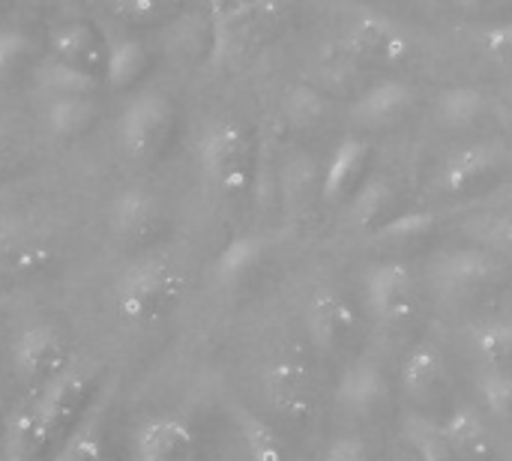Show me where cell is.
<instances>
[{"label":"cell","mask_w":512,"mask_h":461,"mask_svg":"<svg viewBox=\"0 0 512 461\" xmlns=\"http://www.w3.org/2000/svg\"><path fill=\"white\" fill-rule=\"evenodd\" d=\"M90 375L81 366H66L60 375H54L45 387H39V408L48 423L51 441H63L66 432L75 426L81 411L90 405Z\"/></svg>","instance_id":"obj_5"},{"label":"cell","mask_w":512,"mask_h":461,"mask_svg":"<svg viewBox=\"0 0 512 461\" xmlns=\"http://www.w3.org/2000/svg\"><path fill=\"white\" fill-rule=\"evenodd\" d=\"M33 54V42L18 27H0V78L12 75Z\"/></svg>","instance_id":"obj_33"},{"label":"cell","mask_w":512,"mask_h":461,"mask_svg":"<svg viewBox=\"0 0 512 461\" xmlns=\"http://www.w3.org/2000/svg\"><path fill=\"white\" fill-rule=\"evenodd\" d=\"M432 225H435V222H432V216H429V213H414V216L393 219V222L384 228V234H387V237H414V234L429 231Z\"/></svg>","instance_id":"obj_36"},{"label":"cell","mask_w":512,"mask_h":461,"mask_svg":"<svg viewBox=\"0 0 512 461\" xmlns=\"http://www.w3.org/2000/svg\"><path fill=\"white\" fill-rule=\"evenodd\" d=\"M105 81L114 90L132 87L144 69H147V48L141 45V39L129 36V33H108L105 36Z\"/></svg>","instance_id":"obj_20"},{"label":"cell","mask_w":512,"mask_h":461,"mask_svg":"<svg viewBox=\"0 0 512 461\" xmlns=\"http://www.w3.org/2000/svg\"><path fill=\"white\" fill-rule=\"evenodd\" d=\"M492 165H495V156H492L489 147H465V150H459V153L447 162V168H444V174H441V186H444V192H450V195L468 192V189H474L480 180L489 177Z\"/></svg>","instance_id":"obj_23"},{"label":"cell","mask_w":512,"mask_h":461,"mask_svg":"<svg viewBox=\"0 0 512 461\" xmlns=\"http://www.w3.org/2000/svg\"><path fill=\"white\" fill-rule=\"evenodd\" d=\"M156 216H159V204L147 189H123L114 201H111V231L120 240H144L153 228H156Z\"/></svg>","instance_id":"obj_15"},{"label":"cell","mask_w":512,"mask_h":461,"mask_svg":"<svg viewBox=\"0 0 512 461\" xmlns=\"http://www.w3.org/2000/svg\"><path fill=\"white\" fill-rule=\"evenodd\" d=\"M390 198H393V189H390L384 180H372L369 186H363L360 195H357L354 204H351V219H354V225L366 228V225L378 222V216L390 207Z\"/></svg>","instance_id":"obj_31"},{"label":"cell","mask_w":512,"mask_h":461,"mask_svg":"<svg viewBox=\"0 0 512 461\" xmlns=\"http://www.w3.org/2000/svg\"><path fill=\"white\" fill-rule=\"evenodd\" d=\"M261 255H264V243L258 237H237V240H231L219 252V258H216V267H213L216 279L222 285H237L240 279H246L258 267Z\"/></svg>","instance_id":"obj_26"},{"label":"cell","mask_w":512,"mask_h":461,"mask_svg":"<svg viewBox=\"0 0 512 461\" xmlns=\"http://www.w3.org/2000/svg\"><path fill=\"white\" fill-rule=\"evenodd\" d=\"M345 42H348V48H351L354 57H360L366 63H375V66H396L411 51L405 33L393 21L381 18V15H363V18H357L348 27Z\"/></svg>","instance_id":"obj_6"},{"label":"cell","mask_w":512,"mask_h":461,"mask_svg":"<svg viewBox=\"0 0 512 461\" xmlns=\"http://www.w3.org/2000/svg\"><path fill=\"white\" fill-rule=\"evenodd\" d=\"M462 3L465 9H474V12H489V9H510L512 0H456Z\"/></svg>","instance_id":"obj_38"},{"label":"cell","mask_w":512,"mask_h":461,"mask_svg":"<svg viewBox=\"0 0 512 461\" xmlns=\"http://www.w3.org/2000/svg\"><path fill=\"white\" fill-rule=\"evenodd\" d=\"M189 3L192 0H111V9L129 24H150L186 9Z\"/></svg>","instance_id":"obj_30"},{"label":"cell","mask_w":512,"mask_h":461,"mask_svg":"<svg viewBox=\"0 0 512 461\" xmlns=\"http://www.w3.org/2000/svg\"><path fill=\"white\" fill-rule=\"evenodd\" d=\"M132 453L141 461H186L195 456V435L183 420L153 417L132 435Z\"/></svg>","instance_id":"obj_10"},{"label":"cell","mask_w":512,"mask_h":461,"mask_svg":"<svg viewBox=\"0 0 512 461\" xmlns=\"http://www.w3.org/2000/svg\"><path fill=\"white\" fill-rule=\"evenodd\" d=\"M12 366L18 381L30 387H45L54 375H60L69 366V348L57 330L45 324H33L15 342Z\"/></svg>","instance_id":"obj_4"},{"label":"cell","mask_w":512,"mask_h":461,"mask_svg":"<svg viewBox=\"0 0 512 461\" xmlns=\"http://www.w3.org/2000/svg\"><path fill=\"white\" fill-rule=\"evenodd\" d=\"M369 159H372V147H369L366 141H360V138H345V141L336 147V153H333V159H330V165H327V171H324V186H321L324 201L336 204V201L348 198L351 189L360 183V177H363Z\"/></svg>","instance_id":"obj_14"},{"label":"cell","mask_w":512,"mask_h":461,"mask_svg":"<svg viewBox=\"0 0 512 461\" xmlns=\"http://www.w3.org/2000/svg\"><path fill=\"white\" fill-rule=\"evenodd\" d=\"M405 390L417 402H435L447 390V372L444 360L432 348H420L405 363Z\"/></svg>","instance_id":"obj_22"},{"label":"cell","mask_w":512,"mask_h":461,"mask_svg":"<svg viewBox=\"0 0 512 461\" xmlns=\"http://www.w3.org/2000/svg\"><path fill=\"white\" fill-rule=\"evenodd\" d=\"M477 351L489 369L512 372V324H492L477 333Z\"/></svg>","instance_id":"obj_29"},{"label":"cell","mask_w":512,"mask_h":461,"mask_svg":"<svg viewBox=\"0 0 512 461\" xmlns=\"http://www.w3.org/2000/svg\"><path fill=\"white\" fill-rule=\"evenodd\" d=\"M480 396L495 417L512 420V372L489 369V375L480 378Z\"/></svg>","instance_id":"obj_32"},{"label":"cell","mask_w":512,"mask_h":461,"mask_svg":"<svg viewBox=\"0 0 512 461\" xmlns=\"http://www.w3.org/2000/svg\"><path fill=\"white\" fill-rule=\"evenodd\" d=\"M42 120L51 135L75 138L87 132L96 120V102L93 93H48V102L42 108Z\"/></svg>","instance_id":"obj_18"},{"label":"cell","mask_w":512,"mask_h":461,"mask_svg":"<svg viewBox=\"0 0 512 461\" xmlns=\"http://www.w3.org/2000/svg\"><path fill=\"white\" fill-rule=\"evenodd\" d=\"M180 273L162 258H141L129 264L114 282V306L129 324L159 321L180 297Z\"/></svg>","instance_id":"obj_1"},{"label":"cell","mask_w":512,"mask_h":461,"mask_svg":"<svg viewBox=\"0 0 512 461\" xmlns=\"http://www.w3.org/2000/svg\"><path fill=\"white\" fill-rule=\"evenodd\" d=\"M234 420H237V426H240L243 444H246V450H249V456H252V459L279 461L282 456H285V450H282V444H279L276 432H273L261 417H255V414H249V411L237 408V411H234Z\"/></svg>","instance_id":"obj_27"},{"label":"cell","mask_w":512,"mask_h":461,"mask_svg":"<svg viewBox=\"0 0 512 461\" xmlns=\"http://www.w3.org/2000/svg\"><path fill=\"white\" fill-rule=\"evenodd\" d=\"M264 393L273 411L282 414L285 420H300V423L309 420L315 393H312V378L303 363L276 360L264 375Z\"/></svg>","instance_id":"obj_7"},{"label":"cell","mask_w":512,"mask_h":461,"mask_svg":"<svg viewBox=\"0 0 512 461\" xmlns=\"http://www.w3.org/2000/svg\"><path fill=\"white\" fill-rule=\"evenodd\" d=\"M171 132H174V108H171V99L150 90V93H141L135 96L120 120H117V129H114V138L120 144V150L135 159V162H147V159H156L165 144L171 141Z\"/></svg>","instance_id":"obj_2"},{"label":"cell","mask_w":512,"mask_h":461,"mask_svg":"<svg viewBox=\"0 0 512 461\" xmlns=\"http://www.w3.org/2000/svg\"><path fill=\"white\" fill-rule=\"evenodd\" d=\"M306 327L321 351H339L357 330V312L345 294L324 288L312 297L306 312Z\"/></svg>","instance_id":"obj_8"},{"label":"cell","mask_w":512,"mask_h":461,"mask_svg":"<svg viewBox=\"0 0 512 461\" xmlns=\"http://www.w3.org/2000/svg\"><path fill=\"white\" fill-rule=\"evenodd\" d=\"M105 36L84 21H72L54 30L51 36V57L78 66L93 75H105Z\"/></svg>","instance_id":"obj_12"},{"label":"cell","mask_w":512,"mask_h":461,"mask_svg":"<svg viewBox=\"0 0 512 461\" xmlns=\"http://www.w3.org/2000/svg\"><path fill=\"white\" fill-rule=\"evenodd\" d=\"M444 438L453 450V459H480L492 453L489 432L474 411H456L444 423Z\"/></svg>","instance_id":"obj_24"},{"label":"cell","mask_w":512,"mask_h":461,"mask_svg":"<svg viewBox=\"0 0 512 461\" xmlns=\"http://www.w3.org/2000/svg\"><path fill=\"white\" fill-rule=\"evenodd\" d=\"M495 276H498V264L483 252H459L447 258L438 270V282L444 285V291L456 297H471L483 291L486 285H492Z\"/></svg>","instance_id":"obj_17"},{"label":"cell","mask_w":512,"mask_h":461,"mask_svg":"<svg viewBox=\"0 0 512 461\" xmlns=\"http://www.w3.org/2000/svg\"><path fill=\"white\" fill-rule=\"evenodd\" d=\"M48 444H51V432H48V423L42 417L39 402L33 399V402L18 405L9 414L6 429H3V453H6V459H39L48 450Z\"/></svg>","instance_id":"obj_13"},{"label":"cell","mask_w":512,"mask_h":461,"mask_svg":"<svg viewBox=\"0 0 512 461\" xmlns=\"http://www.w3.org/2000/svg\"><path fill=\"white\" fill-rule=\"evenodd\" d=\"M483 111V96L471 87H453L438 99L435 117L441 120V126L447 129H462L471 126Z\"/></svg>","instance_id":"obj_28"},{"label":"cell","mask_w":512,"mask_h":461,"mask_svg":"<svg viewBox=\"0 0 512 461\" xmlns=\"http://www.w3.org/2000/svg\"><path fill=\"white\" fill-rule=\"evenodd\" d=\"M411 441L417 447V453L429 461L453 459V450L444 438V426H432V423H414L411 426Z\"/></svg>","instance_id":"obj_34"},{"label":"cell","mask_w":512,"mask_h":461,"mask_svg":"<svg viewBox=\"0 0 512 461\" xmlns=\"http://www.w3.org/2000/svg\"><path fill=\"white\" fill-rule=\"evenodd\" d=\"M105 456V402L90 399L75 426L66 432L63 447L57 450L60 461H90Z\"/></svg>","instance_id":"obj_16"},{"label":"cell","mask_w":512,"mask_h":461,"mask_svg":"<svg viewBox=\"0 0 512 461\" xmlns=\"http://www.w3.org/2000/svg\"><path fill=\"white\" fill-rule=\"evenodd\" d=\"M51 264V246H45L18 216L0 210V267L9 273H39Z\"/></svg>","instance_id":"obj_11"},{"label":"cell","mask_w":512,"mask_h":461,"mask_svg":"<svg viewBox=\"0 0 512 461\" xmlns=\"http://www.w3.org/2000/svg\"><path fill=\"white\" fill-rule=\"evenodd\" d=\"M366 300L378 321L399 324L414 312V279L402 264H381L369 273Z\"/></svg>","instance_id":"obj_9"},{"label":"cell","mask_w":512,"mask_h":461,"mask_svg":"<svg viewBox=\"0 0 512 461\" xmlns=\"http://www.w3.org/2000/svg\"><path fill=\"white\" fill-rule=\"evenodd\" d=\"M483 45H486V51H489L495 60L512 66V24H498V27H492V30L486 33Z\"/></svg>","instance_id":"obj_35"},{"label":"cell","mask_w":512,"mask_h":461,"mask_svg":"<svg viewBox=\"0 0 512 461\" xmlns=\"http://www.w3.org/2000/svg\"><path fill=\"white\" fill-rule=\"evenodd\" d=\"M99 81H102V75L84 72L57 57L42 60L36 69V84L48 93H96Z\"/></svg>","instance_id":"obj_25"},{"label":"cell","mask_w":512,"mask_h":461,"mask_svg":"<svg viewBox=\"0 0 512 461\" xmlns=\"http://www.w3.org/2000/svg\"><path fill=\"white\" fill-rule=\"evenodd\" d=\"M414 99V90L405 84V81H384V84H375L369 93L360 96V102L354 105V120L363 123V126H390L393 120H399L408 105Z\"/></svg>","instance_id":"obj_19"},{"label":"cell","mask_w":512,"mask_h":461,"mask_svg":"<svg viewBox=\"0 0 512 461\" xmlns=\"http://www.w3.org/2000/svg\"><path fill=\"white\" fill-rule=\"evenodd\" d=\"M369 447L360 441V438H342L339 444H333L330 450H327V459L333 461H363L369 459Z\"/></svg>","instance_id":"obj_37"},{"label":"cell","mask_w":512,"mask_h":461,"mask_svg":"<svg viewBox=\"0 0 512 461\" xmlns=\"http://www.w3.org/2000/svg\"><path fill=\"white\" fill-rule=\"evenodd\" d=\"M492 237H495L501 246H512V219H498L495 228H492Z\"/></svg>","instance_id":"obj_39"},{"label":"cell","mask_w":512,"mask_h":461,"mask_svg":"<svg viewBox=\"0 0 512 461\" xmlns=\"http://www.w3.org/2000/svg\"><path fill=\"white\" fill-rule=\"evenodd\" d=\"M201 171L204 177L228 195H237L249 186L252 174V147L246 132L231 123H213L201 138Z\"/></svg>","instance_id":"obj_3"},{"label":"cell","mask_w":512,"mask_h":461,"mask_svg":"<svg viewBox=\"0 0 512 461\" xmlns=\"http://www.w3.org/2000/svg\"><path fill=\"white\" fill-rule=\"evenodd\" d=\"M387 387H384V375L375 363H357L345 372L342 384H339V402L345 408H351L354 414L366 417L375 414L378 405L384 402Z\"/></svg>","instance_id":"obj_21"}]
</instances>
